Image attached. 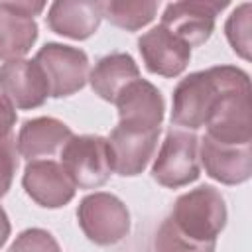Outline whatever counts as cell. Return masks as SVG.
<instances>
[{
	"instance_id": "6da1fadb",
	"label": "cell",
	"mask_w": 252,
	"mask_h": 252,
	"mask_svg": "<svg viewBox=\"0 0 252 252\" xmlns=\"http://www.w3.org/2000/svg\"><path fill=\"white\" fill-rule=\"evenodd\" d=\"M226 203L213 185L179 195L156 236V252H215L226 226Z\"/></svg>"
},
{
	"instance_id": "7a4b0ae2",
	"label": "cell",
	"mask_w": 252,
	"mask_h": 252,
	"mask_svg": "<svg viewBox=\"0 0 252 252\" xmlns=\"http://www.w3.org/2000/svg\"><path fill=\"white\" fill-rule=\"evenodd\" d=\"M246 75L248 73L240 67L217 65L183 77L173 91L171 126H179L189 132L203 128L224 89H228Z\"/></svg>"
},
{
	"instance_id": "3957f363",
	"label": "cell",
	"mask_w": 252,
	"mask_h": 252,
	"mask_svg": "<svg viewBox=\"0 0 252 252\" xmlns=\"http://www.w3.org/2000/svg\"><path fill=\"white\" fill-rule=\"evenodd\" d=\"M61 165L77 189L104 185L112 173L108 140L98 134H73L61 148Z\"/></svg>"
},
{
	"instance_id": "277c9868",
	"label": "cell",
	"mask_w": 252,
	"mask_h": 252,
	"mask_svg": "<svg viewBox=\"0 0 252 252\" xmlns=\"http://www.w3.org/2000/svg\"><path fill=\"white\" fill-rule=\"evenodd\" d=\"M199 175V138L183 128H167L152 165V177L167 189H179L197 181Z\"/></svg>"
},
{
	"instance_id": "5b68a950",
	"label": "cell",
	"mask_w": 252,
	"mask_h": 252,
	"mask_svg": "<svg viewBox=\"0 0 252 252\" xmlns=\"http://www.w3.org/2000/svg\"><path fill=\"white\" fill-rule=\"evenodd\" d=\"M77 220L83 234L98 246L116 244L130 232L128 207L106 191H94L83 197L77 207Z\"/></svg>"
},
{
	"instance_id": "8992f818",
	"label": "cell",
	"mask_w": 252,
	"mask_h": 252,
	"mask_svg": "<svg viewBox=\"0 0 252 252\" xmlns=\"http://www.w3.org/2000/svg\"><path fill=\"white\" fill-rule=\"evenodd\" d=\"M33 59L41 67L49 87V96L53 98L71 96L89 81V57L79 47L49 41Z\"/></svg>"
},
{
	"instance_id": "52a82bcc",
	"label": "cell",
	"mask_w": 252,
	"mask_h": 252,
	"mask_svg": "<svg viewBox=\"0 0 252 252\" xmlns=\"http://www.w3.org/2000/svg\"><path fill=\"white\" fill-rule=\"evenodd\" d=\"M159 132L161 128L118 122L106 138L112 156V171L122 177L140 175L154 158Z\"/></svg>"
},
{
	"instance_id": "ba28073f",
	"label": "cell",
	"mask_w": 252,
	"mask_h": 252,
	"mask_svg": "<svg viewBox=\"0 0 252 252\" xmlns=\"http://www.w3.org/2000/svg\"><path fill=\"white\" fill-rule=\"evenodd\" d=\"M45 8V2H0V59H24L37 39L35 16Z\"/></svg>"
},
{
	"instance_id": "9c48e42d",
	"label": "cell",
	"mask_w": 252,
	"mask_h": 252,
	"mask_svg": "<svg viewBox=\"0 0 252 252\" xmlns=\"http://www.w3.org/2000/svg\"><path fill=\"white\" fill-rule=\"evenodd\" d=\"M228 2L211 0H181L165 6L161 14V26L173 35L183 39L189 47L203 45L215 32L217 14Z\"/></svg>"
},
{
	"instance_id": "30bf717a",
	"label": "cell",
	"mask_w": 252,
	"mask_h": 252,
	"mask_svg": "<svg viewBox=\"0 0 252 252\" xmlns=\"http://www.w3.org/2000/svg\"><path fill=\"white\" fill-rule=\"evenodd\" d=\"M0 94L18 110L41 106L49 87L35 59H14L0 65Z\"/></svg>"
},
{
	"instance_id": "8fae6325",
	"label": "cell",
	"mask_w": 252,
	"mask_h": 252,
	"mask_svg": "<svg viewBox=\"0 0 252 252\" xmlns=\"http://www.w3.org/2000/svg\"><path fill=\"white\" fill-rule=\"evenodd\" d=\"M199 159L205 173L222 185H240L252 175V144H220L203 136L199 140Z\"/></svg>"
},
{
	"instance_id": "7c38bea8",
	"label": "cell",
	"mask_w": 252,
	"mask_h": 252,
	"mask_svg": "<svg viewBox=\"0 0 252 252\" xmlns=\"http://www.w3.org/2000/svg\"><path fill=\"white\" fill-rule=\"evenodd\" d=\"M138 51L150 73L169 79L179 77L191 59V47L161 24L138 37Z\"/></svg>"
},
{
	"instance_id": "4fadbf2b",
	"label": "cell",
	"mask_w": 252,
	"mask_h": 252,
	"mask_svg": "<svg viewBox=\"0 0 252 252\" xmlns=\"http://www.w3.org/2000/svg\"><path fill=\"white\" fill-rule=\"evenodd\" d=\"M22 185L26 193L45 209H59L65 207L73 197L77 187L65 173L63 165L53 159H33L28 161Z\"/></svg>"
},
{
	"instance_id": "5bb4252c",
	"label": "cell",
	"mask_w": 252,
	"mask_h": 252,
	"mask_svg": "<svg viewBox=\"0 0 252 252\" xmlns=\"http://www.w3.org/2000/svg\"><path fill=\"white\" fill-rule=\"evenodd\" d=\"M118 108V122L142 124L150 128H161L165 114L163 94L156 85L144 81L142 77L124 87V91L114 100Z\"/></svg>"
},
{
	"instance_id": "9a60e30c",
	"label": "cell",
	"mask_w": 252,
	"mask_h": 252,
	"mask_svg": "<svg viewBox=\"0 0 252 252\" xmlns=\"http://www.w3.org/2000/svg\"><path fill=\"white\" fill-rule=\"evenodd\" d=\"M102 22V2L93 0H57L49 6L47 26L53 33L69 39L91 37Z\"/></svg>"
},
{
	"instance_id": "2e32d148",
	"label": "cell",
	"mask_w": 252,
	"mask_h": 252,
	"mask_svg": "<svg viewBox=\"0 0 252 252\" xmlns=\"http://www.w3.org/2000/svg\"><path fill=\"white\" fill-rule=\"evenodd\" d=\"M73 136L71 128L53 118V116H37L32 120H26L20 126L16 148L22 158L28 161H33L37 158H51L61 150L67 140Z\"/></svg>"
},
{
	"instance_id": "e0dca14e",
	"label": "cell",
	"mask_w": 252,
	"mask_h": 252,
	"mask_svg": "<svg viewBox=\"0 0 252 252\" xmlns=\"http://www.w3.org/2000/svg\"><path fill=\"white\" fill-rule=\"evenodd\" d=\"M140 79L138 63L130 53H108L100 57L93 71H89V83L102 100L114 102L126 85Z\"/></svg>"
},
{
	"instance_id": "ac0fdd59",
	"label": "cell",
	"mask_w": 252,
	"mask_h": 252,
	"mask_svg": "<svg viewBox=\"0 0 252 252\" xmlns=\"http://www.w3.org/2000/svg\"><path fill=\"white\" fill-rule=\"evenodd\" d=\"M158 12V2L146 0H110L102 2V18L126 32H138L148 26Z\"/></svg>"
},
{
	"instance_id": "d6986e66",
	"label": "cell",
	"mask_w": 252,
	"mask_h": 252,
	"mask_svg": "<svg viewBox=\"0 0 252 252\" xmlns=\"http://www.w3.org/2000/svg\"><path fill=\"white\" fill-rule=\"evenodd\" d=\"M250 10L252 6L248 2L240 4L232 10L224 24L226 39L234 53H238L242 59H250Z\"/></svg>"
},
{
	"instance_id": "ffe728a7",
	"label": "cell",
	"mask_w": 252,
	"mask_h": 252,
	"mask_svg": "<svg viewBox=\"0 0 252 252\" xmlns=\"http://www.w3.org/2000/svg\"><path fill=\"white\" fill-rule=\"evenodd\" d=\"M8 252H61L59 242L43 228H26L16 236Z\"/></svg>"
},
{
	"instance_id": "44dd1931",
	"label": "cell",
	"mask_w": 252,
	"mask_h": 252,
	"mask_svg": "<svg viewBox=\"0 0 252 252\" xmlns=\"http://www.w3.org/2000/svg\"><path fill=\"white\" fill-rule=\"evenodd\" d=\"M18 169V152H16V140L12 136L0 140V197L8 193L12 187L14 175Z\"/></svg>"
},
{
	"instance_id": "7402d4cb",
	"label": "cell",
	"mask_w": 252,
	"mask_h": 252,
	"mask_svg": "<svg viewBox=\"0 0 252 252\" xmlns=\"http://www.w3.org/2000/svg\"><path fill=\"white\" fill-rule=\"evenodd\" d=\"M16 120H18L16 108L0 94V140L8 138L12 134V128L16 126Z\"/></svg>"
},
{
	"instance_id": "603a6c76",
	"label": "cell",
	"mask_w": 252,
	"mask_h": 252,
	"mask_svg": "<svg viewBox=\"0 0 252 252\" xmlns=\"http://www.w3.org/2000/svg\"><path fill=\"white\" fill-rule=\"evenodd\" d=\"M10 230H12V226H10V219H8L6 211H4L2 205H0V246L6 244V240H8V236H10Z\"/></svg>"
}]
</instances>
